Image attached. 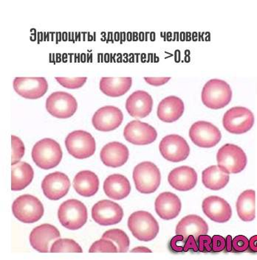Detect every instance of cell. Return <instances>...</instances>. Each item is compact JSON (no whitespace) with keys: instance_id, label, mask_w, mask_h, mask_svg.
Returning a JSON list of instances; mask_svg holds the SVG:
<instances>
[{"instance_id":"obj_1","label":"cell","mask_w":257,"mask_h":260,"mask_svg":"<svg viewBox=\"0 0 257 260\" xmlns=\"http://www.w3.org/2000/svg\"><path fill=\"white\" fill-rule=\"evenodd\" d=\"M203 104L209 109H222L232 98V90L229 83L219 79L210 80L204 85L201 94Z\"/></svg>"},{"instance_id":"obj_2","label":"cell","mask_w":257,"mask_h":260,"mask_svg":"<svg viewBox=\"0 0 257 260\" xmlns=\"http://www.w3.org/2000/svg\"><path fill=\"white\" fill-rule=\"evenodd\" d=\"M63 153L60 144L50 138L43 139L34 145L32 158L34 163L44 170H50L58 166Z\"/></svg>"},{"instance_id":"obj_3","label":"cell","mask_w":257,"mask_h":260,"mask_svg":"<svg viewBox=\"0 0 257 260\" xmlns=\"http://www.w3.org/2000/svg\"><path fill=\"white\" fill-rule=\"evenodd\" d=\"M129 230L140 241L150 242L156 238L159 225L155 217L145 211H138L129 216Z\"/></svg>"},{"instance_id":"obj_4","label":"cell","mask_w":257,"mask_h":260,"mask_svg":"<svg viewBox=\"0 0 257 260\" xmlns=\"http://www.w3.org/2000/svg\"><path fill=\"white\" fill-rule=\"evenodd\" d=\"M61 224L69 230H79L88 220V209L84 204L76 199L65 201L58 210Z\"/></svg>"},{"instance_id":"obj_5","label":"cell","mask_w":257,"mask_h":260,"mask_svg":"<svg viewBox=\"0 0 257 260\" xmlns=\"http://www.w3.org/2000/svg\"><path fill=\"white\" fill-rule=\"evenodd\" d=\"M133 180L137 190L143 194H151L158 189L161 181L160 170L155 164L144 161L135 166Z\"/></svg>"},{"instance_id":"obj_6","label":"cell","mask_w":257,"mask_h":260,"mask_svg":"<svg viewBox=\"0 0 257 260\" xmlns=\"http://www.w3.org/2000/svg\"><path fill=\"white\" fill-rule=\"evenodd\" d=\"M219 168L229 174L241 173L247 165V156L240 147L234 144H226L217 152Z\"/></svg>"},{"instance_id":"obj_7","label":"cell","mask_w":257,"mask_h":260,"mask_svg":"<svg viewBox=\"0 0 257 260\" xmlns=\"http://www.w3.org/2000/svg\"><path fill=\"white\" fill-rule=\"evenodd\" d=\"M14 215L24 223H36L44 215L43 204L35 196L23 194L16 199L12 206Z\"/></svg>"},{"instance_id":"obj_8","label":"cell","mask_w":257,"mask_h":260,"mask_svg":"<svg viewBox=\"0 0 257 260\" xmlns=\"http://www.w3.org/2000/svg\"><path fill=\"white\" fill-rule=\"evenodd\" d=\"M225 130L233 134H242L249 132L254 124V115L249 109L237 106L227 110L222 119Z\"/></svg>"},{"instance_id":"obj_9","label":"cell","mask_w":257,"mask_h":260,"mask_svg":"<svg viewBox=\"0 0 257 260\" xmlns=\"http://www.w3.org/2000/svg\"><path fill=\"white\" fill-rule=\"evenodd\" d=\"M68 153L78 159L89 158L96 152V144L93 136L84 131H75L65 139Z\"/></svg>"},{"instance_id":"obj_10","label":"cell","mask_w":257,"mask_h":260,"mask_svg":"<svg viewBox=\"0 0 257 260\" xmlns=\"http://www.w3.org/2000/svg\"><path fill=\"white\" fill-rule=\"evenodd\" d=\"M78 103L72 94L65 91L52 93L46 101V109L58 119H68L74 115Z\"/></svg>"},{"instance_id":"obj_11","label":"cell","mask_w":257,"mask_h":260,"mask_svg":"<svg viewBox=\"0 0 257 260\" xmlns=\"http://www.w3.org/2000/svg\"><path fill=\"white\" fill-rule=\"evenodd\" d=\"M189 137L199 148H212L220 142L222 134L218 127L211 122L198 121L190 127Z\"/></svg>"},{"instance_id":"obj_12","label":"cell","mask_w":257,"mask_h":260,"mask_svg":"<svg viewBox=\"0 0 257 260\" xmlns=\"http://www.w3.org/2000/svg\"><path fill=\"white\" fill-rule=\"evenodd\" d=\"M160 154L172 162L184 161L189 156V144L184 138L177 134L166 136L159 145Z\"/></svg>"},{"instance_id":"obj_13","label":"cell","mask_w":257,"mask_h":260,"mask_svg":"<svg viewBox=\"0 0 257 260\" xmlns=\"http://www.w3.org/2000/svg\"><path fill=\"white\" fill-rule=\"evenodd\" d=\"M13 86L19 95L30 100L43 97L48 89V83L43 77H17L14 80Z\"/></svg>"},{"instance_id":"obj_14","label":"cell","mask_w":257,"mask_h":260,"mask_svg":"<svg viewBox=\"0 0 257 260\" xmlns=\"http://www.w3.org/2000/svg\"><path fill=\"white\" fill-rule=\"evenodd\" d=\"M123 217V209L113 201H100L92 209V217L101 225H116L120 223Z\"/></svg>"},{"instance_id":"obj_15","label":"cell","mask_w":257,"mask_h":260,"mask_svg":"<svg viewBox=\"0 0 257 260\" xmlns=\"http://www.w3.org/2000/svg\"><path fill=\"white\" fill-rule=\"evenodd\" d=\"M124 137L135 145H150L156 140L157 131L151 125L139 120L129 122L124 127Z\"/></svg>"},{"instance_id":"obj_16","label":"cell","mask_w":257,"mask_h":260,"mask_svg":"<svg viewBox=\"0 0 257 260\" xmlns=\"http://www.w3.org/2000/svg\"><path fill=\"white\" fill-rule=\"evenodd\" d=\"M124 119V115L119 108L106 106L96 111L92 119L93 126L100 132H112L118 128Z\"/></svg>"},{"instance_id":"obj_17","label":"cell","mask_w":257,"mask_h":260,"mask_svg":"<svg viewBox=\"0 0 257 260\" xmlns=\"http://www.w3.org/2000/svg\"><path fill=\"white\" fill-rule=\"evenodd\" d=\"M70 181L68 176L61 172L47 175L42 183V190L47 199L58 201L68 193Z\"/></svg>"},{"instance_id":"obj_18","label":"cell","mask_w":257,"mask_h":260,"mask_svg":"<svg viewBox=\"0 0 257 260\" xmlns=\"http://www.w3.org/2000/svg\"><path fill=\"white\" fill-rule=\"evenodd\" d=\"M203 211L209 219L217 223L229 221L232 216V209L226 201L218 196H210L203 201Z\"/></svg>"},{"instance_id":"obj_19","label":"cell","mask_w":257,"mask_h":260,"mask_svg":"<svg viewBox=\"0 0 257 260\" xmlns=\"http://www.w3.org/2000/svg\"><path fill=\"white\" fill-rule=\"evenodd\" d=\"M60 231L50 224H42L31 232L30 243L33 248L41 253L50 251V245L54 240L60 238Z\"/></svg>"},{"instance_id":"obj_20","label":"cell","mask_w":257,"mask_h":260,"mask_svg":"<svg viewBox=\"0 0 257 260\" xmlns=\"http://www.w3.org/2000/svg\"><path fill=\"white\" fill-rule=\"evenodd\" d=\"M153 106V100L148 92L142 90L135 91L127 98L126 109L129 115L135 118H144L150 115Z\"/></svg>"},{"instance_id":"obj_21","label":"cell","mask_w":257,"mask_h":260,"mask_svg":"<svg viewBox=\"0 0 257 260\" xmlns=\"http://www.w3.org/2000/svg\"><path fill=\"white\" fill-rule=\"evenodd\" d=\"M168 181L177 190L183 192L191 190L197 184V173L191 167H179L170 172Z\"/></svg>"},{"instance_id":"obj_22","label":"cell","mask_w":257,"mask_h":260,"mask_svg":"<svg viewBox=\"0 0 257 260\" xmlns=\"http://www.w3.org/2000/svg\"><path fill=\"white\" fill-rule=\"evenodd\" d=\"M129 156V150L121 142H112L106 144L101 149L100 157L104 165L110 168H119L127 163Z\"/></svg>"},{"instance_id":"obj_23","label":"cell","mask_w":257,"mask_h":260,"mask_svg":"<svg viewBox=\"0 0 257 260\" xmlns=\"http://www.w3.org/2000/svg\"><path fill=\"white\" fill-rule=\"evenodd\" d=\"M155 211L160 218L169 220L179 215L181 201L176 194L166 192L159 194L155 203Z\"/></svg>"},{"instance_id":"obj_24","label":"cell","mask_w":257,"mask_h":260,"mask_svg":"<svg viewBox=\"0 0 257 260\" xmlns=\"http://www.w3.org/2000/svg\"><path fill=\"white\" fill-rule=\"evenodd\" d=\"M209 226L206 221L196 215L186 216L178 223L176 227V235H183L185 240H187L190 235H193L196 241L201 235H207Z\"/></svg>"},{"instance_id":"obj_25","label":"cell","mask_w":257,"mask_h":260,"mask_svg":"<svg viewBox=\"0 0 257 260\" xmlns=\"http://www.w3.org/2000/svg\"><path fill=\"white\" fill-rule=\"evenodd\" d=\"M184 109V104L181 98L169 96L160 101L157 114L160 120L171 123L181 118Z\"/></svg>"},{"instance_id":"obj_26","label":"cell","mask_w":257,"mask_h":260,"mask_svg":"<svg viewBox=\"0 0 257 260\" xmlns=\"http://www.w3.org/2000/svg\"><path fill=\"white\" fill-rule=\"evenodd\" d=\"M104 190L106 196L110 199L116 201L122 200L130 193V183L123 175H111L104 181Z\"/></svg>"},{"instance_id":"obj_27","label":"cell","mask_w":257,"mask_h":260,"mask_svg":"<svg viewBox=\"0 0 257 260\" xmlns=\"http://www.w3.org/2000/svg\"><path fill=\"white\" fill-rule=\"evenodd\" d=\"M73 187L77 193L83 197H91L97 193L99 180L96 173L83 171L77 173L73 180Z\"/></svg>"},{"instance_id":"obj_28","label":"cell","mask_w":257,"mask_h":260,"mask_svg":"<svg viewBox=\"0 0 257 260\" xmlns=\"http://www.w3.org/2000/svg\"><path fill=\"white\" fill-rule=\"evenodd\" d=\"M34 173L32 167L24 161L12 165L11 168V189L20 191L32 182Z\"/></svg>"},{"instance_id":"obj_29","label":"cell","mask_w":257,"mask_h":260,"mask_svg":"<svg viewBox=\"0 0 257 260\" xmlns=\"http://www.w3.org/2000/svg\"><path fill=\"white\" fill-rule=\"evenodd\" d=\"M132 84V78H101L99 87L106 96L118 98L125 94Z\"/></svg>"},{"instance_id":"obj_30","label":"cell","mask_w":257,"mask_h":260,"mask_svg":"<svg viewBox=\"0 0 257 260\" xmlns=\"http://www.w3.org/2000/svg\"><path fill=\"white\" fill-rule=\"evenodd\" d=\"M256 192L247 189L239 196L237 201V211L239 217L245 222L253 221L256 217Z\"/></svg>"},{"instance_id":"obj_31","label":"cell","mask_w":257,"mask_h":260,"mask_svg":"<svg viewBox=\"0 0 257 260\" xmlns=\"http://www.w3.org/2000/svg\"><path fill=\"white\" fill-rule=\"evenodd\" d=\"M229 173L221 170L219 166L213 165L204 170L202 173L203 184L212 190H220L229 184Z\"/></svg>"},{"instance_id":"obj_32","label":"cell","mask_w":257,"mask_h":260,"mask_svg":"<svg viewBox=\"0 0 257 260\" xmlns=\"http://www.w3.org/2000/svg\"><path fill=\"white\" fill-rule=\"evenodd\" d=\"M102 238L113 242L117 246L119 252L126 253L128 251L129 238L124 231L118 229L106 231L102 235Z\"/></svg>"},{"instance_id":"obj_33","label":"cell","mask_w":257,"mask_h":260,"mask_svg":"<svg viewBox=\"0 0 257 260\" xmlns=\"http://www.w3.org/2000/svg\"><path fill=\"white\" fill-rule=\"evenodd\" d=\"M52 253H82V248L71 239H60L54 242L50 248Z\"/></svg>"},{"instance_id":"obj_34","label":"cell","mask_w":257,"mask_h":260,"mask_svg":"<svg viewBox=\"0 0 257 260\" xmlns=\"http://www.w3.org/2000/svg\"><path fill=\"white\" fill-rule=\"evenodd\" d=\"M90 253H117V246L113 242L106 239L101 238V240L95 242L91 245L89 250Z\"/></svg>"},{"instance_id":"obj_35","label":"cell","mask_w":257,"mask_h":260,"mask_svg":"<svg viewBox=\"0 0 257 260\" xmlns=\"http://www.w3.org/2000/svg\"><path fill=\"white\" fill-rule=\"evenodd\" d=\"M24 143L19 137L11 136V165L19 162L24 154Z\"/></svg>"},{"instance_id":"obj_36","label":"cell","mask_w":257,"mask_h":260,"mask_svg":"<svg viewBox=\"0 0 257 260\" xmlns=\"http://www.w3.org/2000/svg\"><path fill=\"white\" fill-rule=\"evenodd\" d=\"M56 81L63 87L69 89H79L86 83L88 78L82 77V78H62V77H56L55 78Z\"/></svg>"},{"instance_id":"obj_37","label":"cell","mask_w":257,"mask_h":260,"mask_svg":"<svg viewBox=\"0 0 257 260\" xmlns=\"http://www.w3.org/2000/svg\"><path fill=\"white\" fill-rule=\"evenodd\" d=\"M232 245L235 252H245L249 248V240L243 235H238L232 240Z\"/></svg>"},{"instance_id":"obj_38","label":"cell","mask_w":257,"mask_h":260,"mask_svg":"<svg viewBox=\"0 0 257 260\" xmlns=\"http://www.w3.org/2000/svg\"><path fill=\"white\" fill-rule=\"evenodd\" d=\"M198 248L199 252L212 251V238L207 235H202L198 238Z\"/></svg>"},{"instance_id":"obj_39","label":"cell","mask_w":257,"mask_h":260,"mask_svg":"<svg viewBox=\"0 0 257 260\" xmlns=\"http://www.w3.org/2000/svg\"><path fill=\"white\" fill-rule=\"evenodd\" d=\"M186 242V240L183 235H177L170 241L169 245L172 251L175 253L183 252Z\"/></svg>"},{"instance_id":"obj_40","label":"cell","mask_w":257,"mask_h":260,"mask_svg":"<svg viewBox=\"0 0 257 260\" xmlns=\"http://www.w3.org/2000/svg\"><path fill=\"white\" fill-rule=\"evenodd\" d=\"M226 240L220 235H214L212 237L213 252H221L225 249Z\"/></svg>"},{"instance_id":"obj_41","label":"cell","mask_w":257,"mask_h":260,"mask_svg":"<svg viewBox=\"0 0 257 260\" xmlns=\"http://www.w3.org/2000/svg\"><path fill=\"white\" fill-rule=\"evenodd\" d=\"M189 250H192L194 252H198V251H199L197 242L196 241L195 238H194L193 235H190L187 240H186L184 249H183V252H187Z\"/></svg>"},{"instance_id":"obj_42","label":"cell","mask_w":257,"mask_h":260,"mask_svg":"<svg viewBox=\"0 0 257 260\" xmlns=\"http://www.w3.org/2000/svg\"><path fill=\"white\" fill-rule=\"evenodd\" d=\"M171 78L166 77V78H144V80L150 85L154 86H163L166 84L167 82L170 81Z\"/></svg>"},{"instance_id":"obj_43","label":"cell","mask_w":257,"mask_h":260,"mask_svg":"<svg viewBox=\"0 0 257 260\" xmlns=\"http://www.w3.org/2000/svg\"><path fill=\"white\" fill-rule=\"evenodd\" d=\"M249 248L251 252L257 253V235L252 237L249 240Z\"/></svg>"},{"instance_id":"obj_44","label":"cell","mask_w":257,"mask_h":260,"mask_svg":"<svg viewBox=\"0 0 257 260\" xmlns=\"http://www.w3.org/2000/svg\"><path fill=\"white\" fill-rule=\"evenodd\" d=\"M132 253H152V251L147 247H136L131 251Z\"/></svg>"},{"instance_id":"obj_45","label":"cell","mask_w":257,"mask_h":260,"mask_svg":"<svg viewBox=\"0 0 257 260\" xmlns=\"http://www.w3.org/2000/svg\"><path fill=\"white\" fill-rule=\"evenodd\" d=\"M226 245H225V250L227 252H232L233 251V245H232V238L231 235H227L226 239Z\"/></svg>"}]
</instances>
